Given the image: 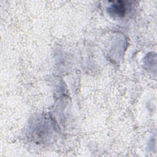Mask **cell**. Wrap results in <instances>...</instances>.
<instances>
[{"label":"cell","mask_w":157,"mask_h":157,"mask_svg":"<svg viewBox=\"0 0 157 157\" xmlns=\"http://www.w3.org/2000/svg\"><path fill=\"white\" fill-rule=\"evenodd\" d=\"M112 9L113 11H115L116 15H124L126 10L123 4H118V2L117 4H115L112 6Z\"/></svg>","instance_id":"obj_1"}]
</instances>
